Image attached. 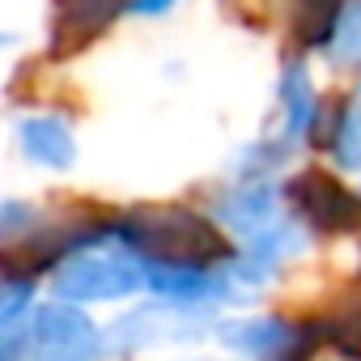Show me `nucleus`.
I'll return each instance as SVG.
<instances>
[{"label": "nucleus", "instance_id": "nucleus-12", "mask_svg": "<svg viewBox=\"0 0 361 361\" xmlns=\"http://www.w3.org/2000/svg\"><path fill=\"white\" fill-rule=\"evenodd\" d=\"M336 157H340V166L361 170V98L348 106V115L336 132Z\"/></svg>", "mask_w": 361, "mask_h": 361}, {"label": "nucleus", "instance_id": "nucleus-7", "mask_svg": "<svg viewBox=\"0 0 361 361\" xmlns=\"http://www.w3.org/2000/svg\"><path fill=\"white\" fill-rule=\"evenodd\" d=\"M306 247V234L298 230V226H289V221H268L264 230H255V234H247V251H243V259L247 264H255L264 276H272L289 255H298Z\"/></svg>", "mask_w": 361, "mask_h": 361}, {"label": "nucleus", "instance_id": "nucleus-1", "mask_svg": "<svg viewBox=\"0 0 361 361\" xmlns=\"http://www.w3.org/2000/svg\"><path fill=\"white\" fill-rule=\"evenodd\" d=\"M51 293L73 306L123 302L145 289V264L132 247H123L111 221H94L77 230V243L47 268Z\"/></svg>", "mask_w": 361, "mask_h": 361}, {"label": "nucleus", "instance_id": "nucleus-2", "mask_svg": "<svg viewBox=\"0 0 361 361\" xmlns=\"http://www.w3.org/2000/svg\"><path fill=\"white\" fill-rule=\"evenodd\" d=\"M26 353L35 361H98L106 353V336L81 306L56 298V302L30 306Z\"/></svg>", "mask_w": 361, "mask_h": 361}, {"label": "nucleus", "instance_id": "nucleus-9", "mask_svg": "<svg viewBox=\"0 0 361 361\" xmlns=\"http://www.w3.org/2000/svg\"><path fill=\"white\" fill-rule=\"evenodd\" d=\"M30 306H35V276L5 268L0 272V340L22 331V323L30 319Z\"/></svg>", "mask_w": 361, "mask_h": 361}, {"label": "nucleus", "instance_id": "nucleus-4", "mask_svg": "<svg viewBox=\"0 0 361 361\" xmlns=\"http://www.w3.org/2000/svg\"><path fill=\"white\" fill-rule=\"evenodd\" d=\"M276 204H281V192H276L272 183H264V178H243L238 188H230V192L213 204V217H217L230 234L247 238V234H255V230H264L268 221L281 217Z\"/></svg>", "mask_w": 361, "mask_h": 361}, {"label": "nucleus", "instance_id": "nucleus-10", "mask_svg": "<svg viewBox=\"0 0 361 361\" xmlns=\"http://www.w3.org/2000/svg\"><path fill=\"white\" fill-rule=\"evenodd\" d=\"M43 226L47 221L30 200H0V247H26Z\"/></svg>", "mask_w": 361, "mask_h": 361}, {"label": "nucleus", "instance_id": "nucleus-8", "mask_svg": "<svg viewBox=\"0 0 361 361\" xmlns=\"http://www.w3.org/2000/svg\"><path fill=\"white\" fill-rule=\"evenodd\" d=\"M281 102H285V145H302L314 128V85L302 64H289L281 77Z\"/></svg>", "mask_w": 361, "mask_h": 361}, {"label": "nucleus", "instance_id": "nucleus-14", "mask_svg": "<svg viewBox=\"0 0 361 361\" xmlns=\"http://www.w3.org/2000/svg\"><path fill=\"white\" fill-rule=\"evenodd\" d=\"M18 43V35H9V30H0V51H9Z\"/></svg>", "mask_w": 361, "mask_h": 361}, {"label": "nucleus", "instance_id": "nucleus-3", "mask_svg": "<svg viewBox=\"0 0 361 361\" xmlns=\"http://www.w3.org/2000/svg\"><path fill=\"white\" fill-rule=\"evenodd\" d=\"M13 140H18V153L39 170L64 174V170L77 166V136H73V123L60 111L22 115L18 128H13Z\"/></svg>", "mask_w": 361, "mask_h": 361}, {"label": "nucleus", "instance_id": "nucleus-13", "mask_svg": "<svg viewBox=\"0 0 361 361\" xmlns=\"http://www.w3.org/2000/svg\"><path fill=\"white\" fill-rule=\"evenodd\" d=\"M119 5L128 13H136V18H161V13H170L178 5V0H119Z\"/></svg>", "mask_w": 361, "mask_h": 361}, {"label": "nucleus", "instance_id": "nucleus-6", "mask_svg": "<svg viewBox=\"0 0 361 361\" xmlns=\"http://www.w3.org/2000/svg\"><path fill=\"white\" fill-rule=\"evenodd\" d=\"M217 340L238 353V357H272V353H285L293 331L285 319H272V314H243V319H226L213 327Z\"/></svg>", "mask_w": 361, "mask_h": 361}, {"label": "nucleus", "instance_id": "nucleus-5", "mask_svg": "<svg viewBox=\"0 0 361 361\" xmlns=\"http://www.w3.org/2000/svg\"><path fill=\"white\" fill-rule=\"evenodd\" d=\"M119 13V0H56V18H51V47L73 51L85 47L94 35L111 26Z\"/></svg>", "mask_w": 361, "mask_h": 361}, {"label": "nucleus", "instance_id": "nucleus-11", "mask_svg": "<svg viewBox=\"0 0 361 361\" xmlns=\"http://www.w3.org/2000/svg\"><path fill=\"white\" fill-rule=\"evenodd\" d=\"M357 51H361V0H344V5L336 9L327 56L331 60H353Z\"/></svg>", "mask_w": 361, "mask_h": 361}]
</instances>
